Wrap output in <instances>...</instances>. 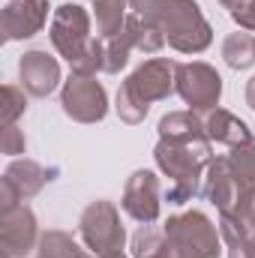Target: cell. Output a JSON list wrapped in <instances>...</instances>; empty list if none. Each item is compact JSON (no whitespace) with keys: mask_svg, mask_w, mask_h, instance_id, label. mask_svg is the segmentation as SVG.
<instances>
[{"mask_svg":"<svg viewBox=\"0 0 255 258\" xmlns=\"http://www.w3.org/2000/svg\"><path fill=\"white\" fill-rule=\"evenodd\" d=\"M222 57L231 69H249L255 63V36L243 33V30L228 33L222 42Z\"/></svg>","mask_w":255,"mask_h":258,"instance_id":"cell-21","label":"cell"},{"mask_svg":"<svg viewBox=\"0 0 255 258\" xmlns=\"http://www.w3.org/2000/svg\"><path fill=\"white\" fill-rule=\"evenodd\" d=\"M159 141L153 147L156 168L168 177V204H186L204 192V174L213 162L204 117L195 111H168L159 120Z\"/></svg>","mask_w":255,"mask_h":258,"instance_id":"cell-1","label":"cell"},{"mask_svg":"<svg viewBox=\"0 0 255 258\" xmlns=\"http://www.w3.org/2000/svg\"><path fill=\"white\" fill-rule=\"evenodd\" d=\"M204 195L207 201L219 210V213H231L240 201V189H237V180L231 174V162L228 156H213V162L207 165V174H204Z\"/></svg>","mask_w":255,"mask_h":258,"instance_id":"cell-13","label":"cell"},{"mask_svg":"<svg viewBox=\"0 0 255 258\" xmlns=\"http://www.w3.org/2000/svg\"><path fill=\"white\" fill-rule=\"evenodd\" d=\"M219 3H222V6H225V9H228L231 15H234V12H237V9H243V6H246L249 0H219Z\"/></svg>","mask_w":255,"mask_h":258,"instance_id":"cell-28","label":"cell"},{"mask_svg":"<svg viewBox=\"0 0 255 258\" xmlns=\"http://www.w3.org/2000/svg\"><path fill=\"white\" fill-rule=\"evenodd\" d=\"M132 258H165V231L141 225L132 234Z\"/></svg>","mask_w":255,"mask_h":258,"instance_id":"cell-23","label":"cell"},{"mask_svg":"<svg viewBox=\"0 0 255 258\" xmlns=\"http://www.w3.org/2000/svg\"><path fill=\"white\" fill-rule=\"evenodd\" d=\"M165 231V258H219V231L201 210H186L168 216Z\"/></svg>","mask_w":255,"mask_h":258,"instance_id":"cell-4","label":"cell"},{"mask_svg":"<svg viewBox=\"0 0 255 258\" xmlns=\"http://www.w3.org/2000/svg\"><path fill=\"white\" fill-rule=\"evenodd\" d=\"M246 102H249V108L255 111V75L246 81Z\"/></svg>","mask_w":255,"mask_h":258,"instance_id":"cell-29","label":"cell"},{"mask_svg":"<svg viewBox=\"0 0 255 258\" xmlns=\"http://www.w3.org/2000/svg\"><path fill=\"white\" fill-rule=\"evenodd\" d=\"M18 204H24V198L18 195V189H15V183L3 174L0 177V213H6V210H15Z\"/></svg>","mask_w":255,"mask_h":258,"instance_id":"cell-26","label":"cell"},{"mask_svg":"<svg viewBox=\"0 0 255 258\" xmlns=\"http://www.w3.org/2000/svg\"><path fill=\"white\" fill-rule=\"evenodd\" d=\"M33 258H45V255H42V252H36V255H33Z\"/></svg>","mask_w":255,"mask_h":258,"instance_id":"cell-31","label":"cell"},{"mask_svg":"<svg viewBox=\"0 0 255 258\" xmlns=\"http://www.w3.org/2000/svg\"><path fill=\"white\" fill-rule=\"evenodd\" d=\"M78 234L84 240V249H90L93 255H114L123 252L126 243V231L120 225V213L111 201H90L81 210L78 219Z\"/></svg>","mask_w":255,"mask_h":258,"instance_id":"cell-5","label":"cell"},{"mask_svg":"<svg viewBox=\"0 0 255 258\" xmlns=\"http://www.w3.org/2000/svg\"><path fill=\"white\" fill-rule=\"evenodd\" d=\"M39 225L27 204L0 213V249L3 258H24L39 249Z\"/></svg>","mask_w":255,"mask_h":258,"instance_id":"cell-9","label":"cell"},{"mask_svg":"<svg viewBox=\"0 0 255 258\" xmlns=\"http://www.w3.org/2000/svg\"><path fill=\"white\" fill-rule=\"evenodd\" d=\"M174 93L189 105L195 114H207L213 108H219V96H222V75L204 60H192V63H177L174 72Z\"/></svg>","mask_w":255,"mask_h":258,"instance_id":"cell-7","label":"cell"},{"mask_svg":"<svg viewBox=\"0 0 255 258\" xmlns=\"http://www.w3.org/2000/svg\"><path fill=\"white\" fill-rule=\"evenodd\" d=\"M36 252H42L45 258H90L81 246H78V240H75L72 234L60 231V228L45 231V234L39 237V249H36Z\"/></svg>","mask_w":255,"mask_h":258,"instance_id":"cell-22","label":"cell"},{"mask_svg":"<svg viewBox=\"0 0 255 258\" xmlns=\"http://www.w3.org/2000/svg\"><path fill=\"white\" fill-rule=\"evenodd\" d=\"M219 234L228 249V258H255V237L249 231H243L234 219L219 216Z\"/></svg>","mask_w":255,"mask_h":258,"instance_id":"cell-20","label":"cell"},{"mask_svg":"<svg viewBox=\"0 0 255 258\" xmlns=\"http://www.w3.org/2000/svg\"><path fill=\"white\" fill-rule=\"evenodd\" d=\"M174 72H177V63L168 60V57L144 60L117 87V99H114L117 117L129 126L141 123L153 102H162V99H168L174 93Z\"/></svg>","mask_w":255,"mask_h":258,"instance_id":"cell-3","label":"cell"},{"mask_svg":"<svg viewBox=\"0 0 255 258\" xmlns=\"http://www.w3.org/2000/svg\"><path fill=\"white\" fill-rule=\"evenodd\" d=\"M228 162H231V174H234V180H237L240 198L255 195V138H249L246 144L231 147Z\"/></svg>","mask_w":255,"mask_h":258,"instance_id":"cell-16","label":"cell"},{"mask_svg":"<svg viewBox=\"0 0 255 258\" xmlns=\"http://www.w3.org/2000/svg\"><path fill=\"white\" fill-rule=\"evenodd\" d=\"M120 207L126 210V216H132L141 225H153L159 219L162 210V195H159V177L147 168L132 171V177L123 186V201Z\"/></svg>","mask_w":255,"mask_h":258,"instance_id":"cell-10","label":"cell"},{"mask_svg":"<svg viewBox=\"0 0 255 258\" xmlns=\"http://www.w3.org/2000/svg\"><path fill=\"white\" fill-rule=\"evenodd\" d=\"M27 90L21 84H3V105H0V123L9 126L27 111Z\"/></svg>","mask_w":255,"mask_h":258,"instance_id":"cell-24","label":"cell"},{"mask_svg":"<svg viewBox=\"0 0 255 258\" xmlns=\"http://www.w3.org/2000/svg\"><path fill=\"white\" fill-rule=\"evenodd\" d=\"M12 183H15V189L18 195L27 201V198H33V195L42 192V186L48 183V180H54V168L48 171V168H42L39 162H33V159H12L9 165H6V171H3Z\"/></svg>","mask_w":255,"mask_h":258,"instance_id":"cell-15","label":"cell"},{"mask_svg":"<svg viewBox=\"0 0 255 258\" xmlns=\"http://www.w3.org/2000/svg\"><path fill=\"white\" fill-rule=\"evenodd\" d=\"M24 147H27V138H24V132L15 126V123H9V126H3V135H0V150L6 153V156H18V153H24Z\"/></svg>","mask_w":255,"mask_h":258,"instance_id":"cell-25","label":"cell"},{"mask_svg":"<svg viewBox=\"0 0 255 258\" xmlns=\"http://www.w3.org/2000/svg\"><path fill=\"white\" fill-rule=\"evenodd\" d=\"M123 27L129 30V36H132V42H135V51H144V54H159V51H162V45H165L162 30L153 27V24H147L144 18H138L135 12L126 15Z\"/></svg>","mask_w":255,"mask_h":258,"instance_id":"cell-19","label":"cell"},{"mask_svg":"<svg viewBox=\"0 0 255 258\" xmlns=\"http://www.w3.org/2000/svg\"><path fill=\"white\" fill-rule=\"evenodd\" d=\"M132 51H135V42H132V36H129L126 27H123L120 33L102 39V72L117 75V72L129 63V54H132Z\"/></svg>","mask_w":255,"mask_h":258,"instance_id":"cell-18","label":"cell"},{"mask_svg":"<svg viewBox=\"0 0 255 258\" xmlns=\"http://www.w3.org/2000/svg\"><path fill=\"white\" fill-rule=\"evenodd\" d=\"M51 45L54 51L63 57L69 66H75L90 48L93 33H90V12L78 3H63L54 9L51 15V27H48Z\"/></svg>","mask_w":255,"mask_h":258,"instance_id":"cell-6","label":"cell"},{"mask_svg":"<svg viewBox=\"0 0 255 258\" xmlns=\"http://www.w3.org/2000/svg\"><path fill=\"white\" fill-rule=\"evenodd\" d=\"M201 117H204V129H207L210 141L237 147V144H246L249 138H255L252 132H249V126H246L237 114H231V111H225V108H213V111H207V114H201Z\"/></svg>","mask_w":255,"mask_h":258,"instance_id":"cell-14","label":"cell"},{"mask_svg":"<svg viewBox=\"0 0 255 258\" xmlns=\"http://www.w3.org/2000/svg\"><path fill=\"white\" fill-rule=\"evenodd\" d=\"M231 18L240 24V30H255V0H249L243 9H237Z\"/></svg>","mask_w":255,"mask_h":258,"instance_id":"cell-27","label":"cell"},{"mask_svg":"<svg viewBox=\"0 0 255 258\" xmlns=\"http://www.w3.org/2000/svg\"><path fill=\"white\" fill-rule=\"evenodd\" d=\"M93 258H126L123 252H114V255H93Z\"/></svg>","mask_w":255,"mask_h":258,"instance_id":"cell-30","label":"cell"},{"mask_svg":"<svg viewBox=\"0 0 255 258\" xmlns=\"http://www.w3.org/2000/svg\"><path fill=\"white\" fill-rule=\"evenodd\" d=\"M129 12L159 27L165 42L180 54H201L213 42V27L195 0H129Z\"/></svg>","mask_w":255,"mask_h":258,"instance_id":"cell-2","label":"cell"},{"mask_svg":"<svg viewBox=\"0 0 255 258\" xmlns=\"http://www.w3.org/2000/svg\"><path fill=\"white\" fill-rule=\"evenodd\" d=\"M60 105L66 117L78 123H99L108 114V93L96 75H69L60 87Z\"/></svg>","mask_w":255,"mask_h":258,"instance_id":"cell-8","label":"cell"},{"mask_svg":"<svg viewBox=\"0 0 255 258\" xmlns=\"http://www.w3.org/2000/svg\"><path fill=\"white\" fill-rule=\"evenodd\" d=\"M48 0H9L0 12V33L6 42L33 39L48 21Z\"/></svg>","mask_w":255,"mask_h":258,"instance_id":"cell-11","label":"cell"},{"mask_svg":"<svg viewBox=\"0 0 255 258\" xmlns=\"http://www.w3.org/2000/svg\"><path fill=\"white\" fill-rule=\"evenodd\" d=\"M18 78L30 96L45 99L60 84V63H57V57H51L48 51H39V48L24 51L18 57Z\"/></svg>","mask_w":255,"mask_h":258,"instance_id":"cell-12","label":"cell"},{"mask_svg":"<svg viewBox=\"0 0 255 258\" xmlns=\"http://www.w3.org/2000/svg\"><path fill=\"white\" fill-rule=\"evenodd\" d=\"M93 3V18H96V33L99 39H108L123 30L129 0H90Z\"/></svg>","mask_w":255,"mask_h":258,"instance_id":"cell-17","label":"cell"}]
</instances>
